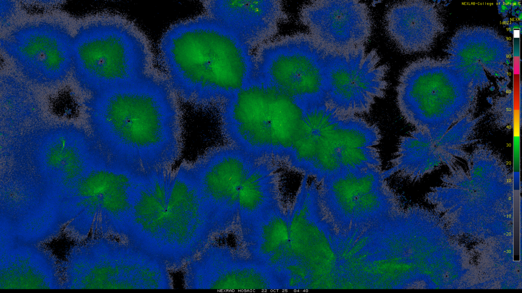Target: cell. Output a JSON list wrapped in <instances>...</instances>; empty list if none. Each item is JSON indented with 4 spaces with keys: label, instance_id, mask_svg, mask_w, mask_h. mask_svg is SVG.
I'll return each mask as SVG.
<instances>
[{
    "label": "cell",
    "instance_id": "6da1fadb",
    "mask_svg": "<svg viewBox=\"0 0 522 293\" xmlns=\"http://www.w3.org/2000/svg\"><path fill=\"white\" fill-rule=\"evenodd\" d=\"M177 99L155 70L94 94L88 110L99 127L107 164L140 174L170 169L181 152Z\"/></svg>",
    "mask_w": 522,
    "mask_h": 293
},
{
    "label": "cell",
    "instance_id": "7a4b0ae2",
    "mask_svg": "<svg viewBox=\"0 0 522 293\" xmlns=\"http://www.w3.org/2000/svg\"><path fill=\"white\" fill-rule=\"evenodd\" d=\"M252 49L204 13L170 26L159 56L177 98L198 107H219L254 79Z\"/></svg>",
    "mask_w": 522,
    "mask_h": 293
},
{
    "label": "cell",
    "instance_id": "3957f363",
    "mask_svg": "<svg viewBox=\"0 0 522 293\" xmlns=\"http://www.w3.org/2000/svg\"><path fill=\"white\" fill-rule=\"evenodd\" d=\"M214 237L195 177L189 164L174 172L151 173L142 181L125 241L171 270L186 264Z\"/></svg>",
    "mask_w": 522,
    "mask_h": 293
},
{
    "label": "cell",
    "instance_id": "277c9868",
    "mask_svg": "<svg viewBox=\"0 0 522 293\" xmlns=\"http://www.w3.org/2000/svg\"><path fill=\"white\" fill-rule=\"evenodd\" d=\"M397 257L395 237L384 224L341 231L322 211L314 220L307 261L313 289H385Z\"/></svg>",
    "mask_w": 522,
    "mask_h": 293
},
{
    "label": "cell",
    "instance_id": "5b68a950",
    "mask_svg": "<svg viewBox=\"0 0 522 293\" xmlns=\"http://www.w3.org/2000/svg\"><path fill=\"white\" fill-rule=\"evenodd\" d=\"M219 107L221 131L229 144L258 159L285 161L305 110L292 97L254 78Z\"/></svg>",
    "mask_w": 522,
    "mask_h": 293
},
{
    "label": "cell",
    "instance_id": "8992f818",
    "mask_svg": "<svg viewBox=\"0 0 522 293\" xmlns=\"http://www.w3.org/2000/svg\"><path fill=\"white\" fill-rule=\"evenodd\" d=\"M381 139L376 125L325 103L305 109L299 136L286 162L318 184L334 173L370 166Z\"/></svg>",
    "mask_w": 522,
    "mask_h": 293
},
{
    "label": "cell",
    "instance_id": "52a82bcc",
    "mask_svg": "<svg viewBox=\"0 0 522 293\" xmlns=\"http://www.w3.org/2000/svg\"><path fill=\"white\" fill-rule=\"evenodd\" d=\"M153 65L148 39L125 17L83 25L73 37L72 73L93 95L141 80L155 71Z\"/></svg>",
    "mask_w": 522,
    "mask_h": 293
},
{
    "label": "cell",
    "instance_id": "ba28073f",
    "mask_svg": "<svg viewBox=\"0 0 522 293\" xmlns=\"http://www.w3.org/2000/svg\"><path fill=\"white\" fill-rule=\"evenodd\" d=\"M381 167L340 171L318 184L325 218L336 229L366 228L403 212Z\"/></svg>",
    "mask_w": 522,
    "mask_h": 293
},
{
    "label": "cell",
    "instance_id": "9c48e42d",
    "mask_svg": "<svg viewBox=\"0 0 522 293\" xmlns=\"http://www.w3.org/2000/svg\"><path fill=\"white\" fill-rule=\"evenodd\" d=\"M326 52L309 34L267 42L255 53L254 78L288 94L305 109L325 103Z\"/></svg>",
    "mask_w": 522,
    "mask_h": 293
},
{
    "label": "cell",
    "instance_id": "30bf717a",
    "mask_svg": "<svg viewBox=\"0 0 522 293\" xmlns=\"http://www.w3.org/2000/svg\"><path fill=\"white\" fill-rule=\"evenodd\" d=\"M73 39L61 23L47 21L17 26L1 39V47L27 81L50 87L72 72Z\"/></svg>",
    "mask_w": 522,
    "mask_h": 293
},
{
    "label": "cell",
    "instance_id": "8fae6325",
    "mask_svg": "<svg viewBox=\"0 0 522 293\" xmlns=\"http://www.w3.org/2000/svg\"><path fill=\"white\" fill-rule=\"evenodd\" d=\"M388 66L376 50L362 46L342 53L326 52L325 103L344 114L368 113L388 87Z\"/></svg>",
    "mask_w": 522,
    "mask_h": 293
},
{
    "label": "cell",
    "instance_id": "7c38bea8",
    "mask_svg": "<svg viewBox=\"0 0 522 293\" xmlns=\"http://www.w3.org/2000/svg\"><path fill=\"white\" fill-rule=\"evenodd\" d=\"M259 159L229 144L209 150L189 164L214 236L238 222L240 188Z\"/></svg>",
    "mask_w": 522,
    "mask_h": 293
},
{
    "label": "cell",
    "instance_id": "4fadbf2b",
    "mask_svg": "<svg viewBox=\"0 0 522 293\" xmlns=\"http://www.w3.org/2000/svg\"><path fill=\"white\" fill-rule=\"evenodd\" d=\"M184 269L188 289H284L272 269L229 246L210 244Z\"/></svg>",
    "mask_w": 522,
    "mask_h": 293
},
{
    "label": "cell",
    "instance_id": "5bb4252c",
    "mask_svg": "<svg viewBox=\"0 0 522 293\" xmlns=\"http://www.w3.org/2000/svg\"><path fill=\"white\" fill-rule=\"evenodd\" d=\"M479 121L468 116L437 139L416 129L402 136L390 161L392 167L383 171L385 176L398 174L417 181L441 167L449 168L465 161L469 153L466 148L476 141Z\"/></svg>",
    "mask_w": 522,
    "mask_h": 293
},
{
    "label": "cell",
    "instance_id": "9a60e30c",
    "mask_svg": "<svg viewBox=\"0 0 522 293\" xmlns=\"http://www.w3.org/2000/svg\"><path fill=\"white\" fill-rule=\"evenodd\" d=\"M300 19L326 51L342 53L365 46L373 21L367 5L359 1H315L305 4Z\"/></svg>",
    "mask_w": 522,
    "mask_h": 293
},
{
    "label": "cell",
    "instance_id": "2e32d148",
    "mask_svg": "<svg viewBox=\"0 0 522 293\" xmlns=\"http://www.w3.org/2000/svg\"><path fill=\"white\" fill-rule=\"evenodd\" d=\"M205 14L239 36L253 49L267 42L285 17L278 1H207Z\"/></svg>",
    "mask_w": 522,
    "mask_h": 293
},
{
    "label": "cell",
    "instance_id": "e0dca14e",
    "mask_svg": "<svg viewBox=\"0 0 522 293\" xmlns=\"http://www.w3.org/2000/svg\"><path fill=\"white\" fill-rule=\"evenodd\" d=\"M30 245L5 248L1 284L4 288H49L62 284L56 261L46 251Z\"/></svg>",
    "mask_w": 522,
    "mask_h": 293
},
{
    "label": "cell",
    "instance_id": "ac0fdd59",
    "mask_svg": "<svg viewBox=\"0 0 522 293\" xmlns=\"http://www.w3.org/2000/svg\"><path fill=\"white\" fill-rule=\"evenodd\" d=\"M277 174L270 159H259L244 179L238 196V223L242 241L268 212L281 206Z\"/></svg>",
    "mask_w": 522,
    "mask_h": 293
},
{
    "label": "cell",
    "instance_id": "d6986e66",
    "mask_svg": "<svg viewBox=\"0 0 522 293\" xmlns=\"http://www.w3.org/2000/svg\"><path fill=\"white\" fill-rule=\"evenodd\" d=\"M289 240V212L281 205L265 214L243 243L248 256L272 269L281 279Z\"/></svg>",
    "mask_w": 522,
    "mask_h": 293
},
{
    "label": "cell",
    "instance_id": "ffe728a7",
    "mask_svg": "<svg viewBox=\"0 0 522 293\" xmlns=\"http://www.w3.org/2000/svg\"><path fill=\"white\" fill-rule=\"evenodd\" d=\"M4 4L1 3V8H4V11L1 10V18L4 17V20L6 21V18L8 19L9 17H10L13 12L14 5L10 2L4 1Z\"/></svg>",
    "mask_w": 522,
    "mask_h": 293
}]
</instances>
